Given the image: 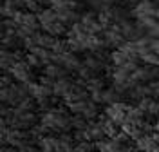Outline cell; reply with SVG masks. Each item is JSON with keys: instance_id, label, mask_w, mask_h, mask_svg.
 <instances>
[{"instance_id": "603a6c76", "label": "cell", "mask_w": 159, "mask_h": 152, "mask_svg": "<svg viewBox=\"0 0 159 152\" xmlns=\"http://www.w3.org/2000/svg\"><path fill=\"white\" fill-rule=\"evenodd\" d=\"M127 62H129V58H127V54H125L123 51L114 49L110 53V63H112L114 67H123Z\"/></svg>"}, {"instance_id": "f546056e", "label": "cell", "mask_w": 159, "mask_h": 152, "mask_svg": "<svg viewBox=\"0 0 159 152\" xmlns=\"http://www.w3.org/2000/svg\"><path fill=\"white\" fill-rule=\"evenodd\" d=\"M52 54H63V53H69V42L67 40H56V44H54V47H52Z\"/></svg>"}, {"instance_id": "7402d4cb", "label": "cell", "mask_w": 159, "mask_h": 152, "mask_svg": "<svg viewBox=\"0 0 159 152\" xmlns=\"http://www.w3.org/2000/svg\"><path fill=\"white\" fill-rule=\"evenodd\" d=\"M56 20H58V15L52 9H43L42 13H38V22L42 27H45V25H49V24H52Z\"/></svg>"}, {"instance_id": "8992f818", "label": "cell", "mask_w": 159, "mask_h": 152, "mask_svg": "<svg viewBox=\"0 0 159 152\" xmlns=\"http://www.w3.org/2000/svg\"><path fill=\"white\" fill-rule=\"evenodd\" d=\"M27 85H29V94L36 101L49 100L51 96H54V91L49 89V87H45V85H42L40 81H31V83H27Z\"/></svg>"}, {"instance_id": "484cf974", "label": "cell", "mask_w": 159, "mask_h": 152, "mask_svg": "<svg viewBox=\"0 0 159 152\" xmlns=\"http://www.w3.org/2000/svg\"><path fill=\"white\" fill-rule=\"evenodd\" d=\"M141 62L150 67H159V54L154 51H147L145 54H141Z\"/></svg>"}, {"instance_id": "836d02e7", "label": "cell", "mask_w": 159, "mask_h": 152, "mask_svg": "<svg viewBox=\"0 0 159 152\" xmlns=\"http://www.w3.org/2000/svg\"><path fill=\"white\" fill-rule=\"evenodd\" d=\"M13 80H15V78L11 76L9 72H4V74H2V78H0L2 89H7V87H11V85H15V83H13Z\"/></svg>"}, {"instance_id": "9a60e30c", "label": "cell", "mask_w": 159, "mask_h": 152, "mask_svg": "<svg viewBox=\"0 0 159 152\" xmlns=\"http://www.w3.org/2000/svg\"><path fill=\"white\" fill-rule=\"evenodd\" d=\"M99 125H101V129L105 132V136H109V138H116L119 132H121V127H119L118 123H114L112 120H109L107 116L103 120H99Z\"/></svg>"}, {"instance_id": "ac0fdd59", "label": "cell", "mask_w": 159, "mask_h": 152, "mask_svg": "<svg viewBox=\"0 0 159 152\" xmlns=\"http://www.w3.org/2000/svg\"><path fill=\"white\" fill-rule=\"evenodd\" d=\"M42 29H43V33H47V35L54 36V38H58V36H61V35H67V25L61 24L60 20L52 22V24L45 25V27H42Z\"/></svg>"}, {"instance_id": "d6986e66", "label": "cell", "mask_w": 159, "mask_h": 152, "mask_svg": "<svg viewBox=\"0 0 159 152\" xmlns=\"http://www.w3.org/2000/svg\"><path fill=\"white\" fill-rule=\"evenodd\" d=\"M145 112L139 109L138 105L136 107H130L129 109V114H127V122L129 123H134V125H138V127H141L143 123H145Z\"/></svg>"}, {"instance_id": "7a4b0ae2", "label": "cell", "mask_w": 159, "mask_h": 152, "mask_svg": "<svg viewBox=\"0 0 159 152\" xmlns=\"http://www.w3.org/2000/svg\"><path fill=\"white\" fill-rule=\"evenodd\" d=\"M157 6L152 0H139L138 4L130 9V15L134 20H143V18H156L157 16Z\"/></svg>"}, {"instance_id": "d4e9b609", "label": "cell", "mask_w": 159, "mask_h": 152, "mask_svg": "<svg viewBox=\"0 0 159 152\" xmlns=\"http://www.w3.org/2000/svg\"><path fill=\"white\" fill-rule=\"evenodd\" d=\"M87 91L92 94V92H99V91H105V80L101 76H96L92 78L90 81H87Z\"/></svg>"}, {"instance_id": "cb8c5ba5", "label": "cell", "mask_w": 159, "mask_h": 152, "mask_svg": "<svg viewBox=\"0 0 159 152\" xmlns=\"http://www.w3.org/2000/svg\"><path fill=\"white\" fill-rule=\"evenodd\" d=\"M121 98H123V96H121L114 87H109V89H105V91H103V103H107V105L118 103Z\"/></svg>"}, {"instance_id": "5bb4252c", "label": "cell", "mask_w": 159, "mask_h": 152, "mask_svg": "<svg viewBox=\"0 0 159 152\" xmlns=\"http://www.w3.org/2000/svg\"><path fill=\"white\" fill-rule=\"evenodd\" d=\"M136 145V149L139 152H154V149L157 147V143L154 141V138H152V134H145V136H141L139 140L134 141Z\"/></svg>"}, {"instance_id": "9c48e42d", "label": "cell", "mask_w": 159, "mask_h": 152, "mask_svg": "<svg viewBox=\"0 0 159 152\" xmlns=\"http://www.w3.org/2000/svg\"><path fill=\"white\" fill-rule=\"evenodd\" d=\"M43 74H45V76H49V78H52V80L69 78V76H67L69 71H67L65 67L58 65V63H49V65H45V67H43Z\"/></svg>"}, {"instance_id": "60d3db41", "label": "cell", "mask_w": 159, "mask_h": 152, "mask_svg": "<svg viewBox=\"0 0 159 152\" xmlns=\"http://www.w3.org/2000/svg\"><path fill=\"white\" fill-rule=\"evenodd\" d=\"M152 2H156V0H152Z\"/></svg>"}, {"instance_id": "6da1fadb", "label": "cell", "mask_w": 159, "mask_h": 152, "mask_svg": "<svg viewBox=\"0 0 159 152\" xmlns=\"http://www.w3.org/2000/svg\"><path fill=\"white\" fill-rule=\"evenodd\" d=\"M40 123L45 125L51 132H69L72 129V116H69V111L63 107H52L42 114Z\"/></svg>"}, {"instance_id": "d590c367", "label": "cell", "mask_w": 159, "mask_h": 152, "mask_svg": "<svg viewBox=\"0 0 159 152\" xmlns=\"http://www.w3.org/2000/svg\"><path fill=\"white\" fill-rule=\"evenodd\" d=\"M90 100L92 101H96V103H103V91H99V92H92L90 94Z\"/></svg>"}, {"instance_id": "3957f363", "label": "cell", "mask_w": 159, "mask_h": 152, "mask_svg": "<svg viewBox=\"0 0 159 152\" xmlns=\"http://www.w3.org/2000/svg\"><path fill=\"white\" fill-rule=\"evenodd\" d=\"M129 109L130 105L129 103H123V101H118V103H112V105H107L105 107V116L112 120L114 123H118L119 127L123 125V123L127 122V114H129Z\"/></svg>"}, {"instance_id": "e575fe53", "label": "cell", "mask_w": 159, "mask_h": 152, "mask_svg": "<svg viewBox=\"0 0 159 152\" xmlns=\"http://www.w3.org/2000/svg\"><path fill=\"white\" fill-rule=\"evenodd\" d=\"M18 152H40V150L36 149V143L29 141V143H25V145H22L18 149Z\"/></svg>"}, {"instance_id": "4316f807", "label": "cell", "mask_w": 159, "mask_h": 152, "mask_svg": "<svg viewBox=\"0 0 159 152\" xmlns=\"http://www.w3.org/2000/svg\"><path fill=\"white\" fill-rule=\"evenodd\" d=\"M20 9H16L11 2H7V0H4V4H2V9H0V13H2V16L4 18H9V20H13L15 18V15L18 13Z\"/></svg>"}, {"instance_id": "83f0119b", "label": "cell", "mask_w": 159, "mask_h": 152, "mask_svg": "<svg viewBox=\"0 0 159 152\" xmlns=\"http://www.w3.org/2000/svg\"><path fill=\"white\" fill-rule=\"evenodd\" d=\"M36 105H38V101L34 100L33 96H29V98H25V100L22 101L16 109H18V111H22V112H34Z\"/></svg>"}, {"instance_id": "ba28073f", "label": "cell", "mask_w": 159, "mask_h": 152, "mask_svg": "<svg viewBox=\"0 0 159 152\" xmlns=\"http://www.w3.org/2000/svg\"><path fill=\"white\" fill-rule=\"evenodd\" d=\"M38 149L42 152H60V138L58 136H43L38 141Z\"/></svg>"}, {"instance_id": "f35d334b", "label": "cell", "mask_w": 159, "mask_h": 152, "mask_svg": "<svg viewBox=\"0 0 159 152\" xmlns=\"http://www.w3.org/2000/svg\"><path fill=\"white\" fill-rule=\"evenodd\" d=\"M40 2H42V4H45V2H47V4H49L51 0H40Z\"/></svg>"}, {"instance_id": "d6a6232c", "label": "cell", "mask_w": 159, "mask_h": 152, "mask_svg": "<svg viewBox=\"0 0 159 152\" xmlns=\"http://www.w3.org/2000/svg\"><path fill=\"white\" fill-rule=\"evenodd\" d=\"M94 143L92 141H80L74 147V152H94Z\"/></svg>"}, {"instance_id": "44dd1931", "label": "cell", "mask_w": 159, "mask_h": 152, "mask_svg": "<svg viewBox=\"0 0 159 152\" xmlns=\"http://www.w3.org/2000/svg\"><path fill=\"white\" fill-rule=\"evenodd\" d=\"M87 122H94L96 118H98V103L92 100H87V105H85V109H83V114H81Z\"/></svg>"}, {"instance_id": "277c9868", "label": "cell", "mask_w": 159, "mask_h": 152, "mask_svg": "<svg viewBox=\"0 0 159 152\" xmlns=\"http://www.w3.org/2000/svg\"><path fill=\"white\" fill-rule=\"evenodd\" d=\"M52 63H58V65H61V67H65L67 71H78L80 67L83 65V62L80 60V56L76 54V53H72V51H69V53H63V54H54L52 56Z\"/></svg>"}, {"instance_id": "74e56055", "label": "cell", "mask_w": 159, "mask_h": 152, "mask_svg": "<svg viewBox=\"0 0 159 152\" xmlns=\"http://www.w3.org/2000/svg\"><path fill=\"white\" fill-rule=\"evenodd\" d=\"M154 132H157V134H159V120L154 123Z\"/></svg>"}, {"instance_id": "f1b7e54d", "label": "cell", "mask_w": 159, "mask_h": 152, "mask_svg": "<svg viewBox=\"0 0 159 152\" xmlns=\"http://www.w3.org/2000/svg\"><path fill=\"white\" fill-rule=\"evenodd\" d=\"M78 76H80V80H83V81H90L92 78H96L98 74L92 71V69H89L87 65H81L78 69Z\"/></svg>"}, {"instance_id": "8d00e7d4", "label": "cell", "mask_w": 159, "mask_h": 152, "mask_svg": "<svg viewBox=\"0 0 159 152\" xmlns=\"http://www.w3.org/2000/svg\"><path fill=\"white\" fill-rule=\"evenodd\" d=\"M152 51L159 54V40H154V42H152Z\"/></svg>"}, {"instance_id": "30bf717a", "label": "cell", "mask_w": 159, "mask_h": 152, "mask_svg": "<svg viewBox=\"0 0 159 152\" xmlns=\"http://www.w3.org/2000/svg\"><path fill=\"white\" fill-rule=\"evenodd\" d=\"M16 63V58H15V51L9 49H2L0 53V67H2V74L4 72H9Z\"/></svg>"}, {"instance_id": "ffe728a7", "label": "cell", "mask_w": 159, "mask_h": 152, "mask_svg": "<svg viewBox=\"0 0 159 152\" xmlns=\"http://www.w3.org/2000/svg\"><path fill=\"white\" fill-rule=\"evenodd\" d=\"M58 138H60V152H74V147H76L74 136H70L67 132H61Z\"/></svg>"}, {"instance_id": "4fadbf2b", "label": "cell", "mask_w": 159, "mask_h": 152, "mask_svg": "<svg viewBox=\"0 0 159 152\" xmlns=\"http://www.w3.org/2000/svg\"><path fill=\"white\" fill-rule=\"evenodd\" d=\"M74 85H76V81H72L70 78H61V80H58L56 85H54V96L65 98V96L74 89Z\"/></svg>"}, {"instance_id": "e0dca14e", "label": "cell", "mask_w": 159, "mask_h": 152, "mask_svg": "<svg viewBox=\"0 0 159 152\" xmlns=\"http://www.w3.org/2000/svg\"><path fill=\"white\" fill-rule=\"evenodd\" d=\"M34 42H36V45L38 47H43V49H52L54 47V44H56V40L58 38H54V36H51V35H47V33H36L34 36Z\"/></svg>"}, {"instance_id": "8fae6325", "label": "cell", "mask_w": 159, "mask_h": 152, "mask_svg": "<svg viewBox=\"0 0 159 152\" xmlns=\"http://www.w3.org/2000/svg\"><path fill=\"white\" fill-rule=\"evenodd\" d=\"M83 65H87L89 69H92V71L96 72H101V71H105V69H109V63H105V62H101L94 54V53H90V54H87L85 58H83Z\"/></svg>"}, {"instance_id": "1f68e13d", "label": "cell", "mask_w": 159, "mask_h": 152, "mask_svg": "<svg viewBox=\"0 0 159 152\" xmlns=\"http://www.w3.org/2000/svg\"><path fill=\"white\" fill-rule=\"evenodd\" d=\"M25 62L29 63L33 69H36V67H45V65H43V62L40 60L36 54H33V53H27V54H25Z\"/></svg>"}, {"instance_id": "7c38bea8", "label": "cell", "mask_w": 159, "mask_h": 152, "mask_svg": "<svg viewBox=\"0 0 159 152\" xmlns=\"http://www.w3.org/2000/svg\"><path fill=\"white\" fill-rule=\"evenodd\" d=\"M56 15H58V20L61 22V24H65V25H69V27H72L74 24L81 22V15H80V13H76L74 9L60 11V13H56Z\"/></svg>"}, {"instance_id": "ab89813d", "label": "cell", "mask_w": 159, "mask_h": 152, "mask_svg": "<svg viewBox=\"0 0 159 152\" xmlns=\"http://www.w3.org/2000/svg\"><path fill=\"white\" fill-rule=\"evenodd\" d=\"M154 152H159V145H157V147H156V149H154Z\"/></svg>"}, {"instance_id": "2e32d148", "label": "cell", "mask_w": 159, "mask_h": 152, "mask_svg": "<svg viewBox=\"0 0 159 152\" xmlns=\"http://www.w3.org/2000/svg\"><path fill=\"white\" fill-rule=\"evenodd\" d=\"M85 134H87V141H92V143L99 141V140H105V132H103V129H101L99 122L98 123H90L89 129L85 131Z\"/></svg>"}, {"instance_id": "4dcf8cb0", "label": "cell", "mask_w": 159, "mask_h": 152, "mask_svg": "<svg viewBox=\"0 0 159 152\" xmlns=\"http://www.w3.org/2000/svg\"><path fill=\"white\" fill-rule=\"evenodd\" d=\"M25 9L29 11V13H34V15H38V13L43 11L40 0H25Z\"/></svg>"}, {"instance_id": "52a82bcc", "label": "cell", "mask_w": 159, "mask_h": 152, "mask_svg": "<svg viewBox=\"0 0 159 152\" xmlns=\"http://www.w3.org/2000/svg\"><path fill=\"white\" fill-rule=\"evenodd\" d=\"M103 40H105V45H107V49H110V47H114V49H119L125 42H127V38L119 33V31L116 29H105L103 31Z\"/></svg>"}, {"instance_id": "5b68a950", "label": "cell", "mask_w": 159, "mask_h": 152, "mask_svg": "<svg viewBox=\"0 0 159 152\" xmlns=\"http://www.w3.org/2000/svg\"><path fill=\"white\" fill-rule=\"evenodd\" d=\"M9 74L18 81V83H31L33 81V67L27 62H16L15 67L9 71Z\"/></svg>"}]
</instances>
